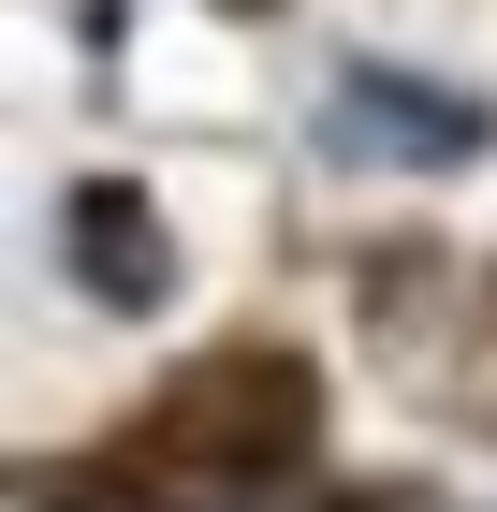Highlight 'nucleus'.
<instances>
[{"mask_svg": "<svg viewBox=\"0 0 497 512\" xmlns=\"http://www.w3.org/2000/svg\"><path fill=\"white\" fill-rule=\"evenodd\" d=\"M322 147H337V161H468V147H483V103L366 59V74H337V103H322Z\"/></svg>", "mask_w": 497, "mask_h": 512, "instance_id": "1", "label": "nucleus"}, {"mask_svg": "<svg viewBox=\"0 0 497 512\" xmlns=\"http://www.w3.org/2000/svg\"><path fill=\"white\" fill-rule=\"evenodd\" d=\"M74 249H88V278H103L117 308H147V293H161V235H147V205H132V191H88V205H74Z\"/></svg>", "mask_w": 497, "mask_h": 512, "instance_id": "2", "label": "nucleus"}, {"mask_svg": "<svg viewBox=\"0 0 497 512\" xmlns=\"http://www.w3.org/2000/svg\"><path fill=\"white\" fill-rule=\"evenodd\" d=\"M74 512H147V498H74Z\"/></svg>", "mask_w": 497, "mask_h": 512, "instance_id": "3", "label": "nucleus"}]
</instances>
